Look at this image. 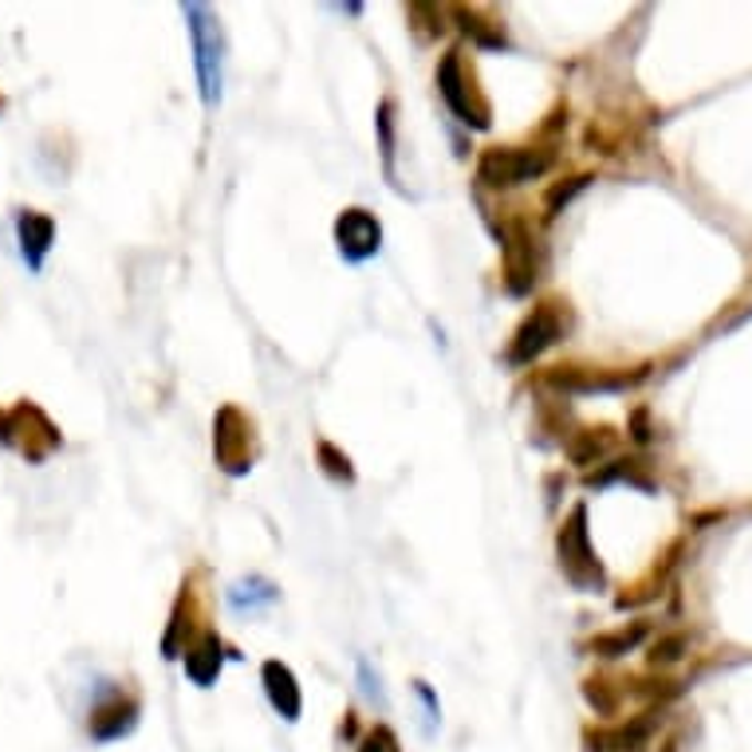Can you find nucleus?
<instances>
[{
    "label": "nucleus",
    "instance_id": "obj_6",
    "mask_svg": "<svg viewBox=\"0 0 752 752\" xmlns=\"http://www.w3.org/2000/svg\"><path fill=\"white\" fill-rule=\"evenodd\" d=\"M564 335V315H560V304H540L529 320L520 323L516 340L509 347V363H532L536 355H544L555 340Z\"/></svg>",
    "mask_w": 752,
    "mask_h": 752
},
{
    "label": "nucleus",
    "instance_id": "obj_11",
    "mask_svg": "<svg viewBox=\"0 0 752 752\" xmlns=\"http://www.w3.org/2000/svg\"><path fill=\"white\" fill-rule=\"evenodd\" d=\"M135 717H138V706L130 698L103 701V706L91 709V737H95V741H115V737L135 729Z\"/></svg>",
    "mask_w": 752,
    "mask_h": 752
},
{
    "label": "nucleus",
    "instance_id": "obj_16",
    "mask_svg": "<svg viewBox=\"0 0 752 752\" xmlns=\"http://www.w3.org/2000/svg\"><path fill=\"white\" fill-rule=\"evenodd\" d=\"M358 752H398V737L390 733V729H375V733L367 737V744Z\"/></svg>",
    "mask_w": 752,
    "mask_h": 752
},
{
    "label": "nucleus",
    "instance_id": "obj_12",
    "mask_svg": "<svg viewBox=\"0 0 752 752\" xmlns=\"http://www.w3.org/2000/svg\"><path fill=\"white\" fill-rule=\"evenodd\" d=\"M264 690H269V701L276 706V713L284 717V721H296L300 717V686L296 678H292V670H288L284 662H264Z\"/></svg>",
    "mask_w": 752,
    "mask_h": 752
},
{
    "label": "nucleus",
    "instance_id": "obj_4",
    "mask_svg": "<svg viewBox=\"0 0 752 752\" xmlns=\"http://www.w3.org/2000/svg\"><path fill=\"white\" fill-rule=\"evenodd\" d=\"M438 91H441V100L449 103V111H453L461 123L477 126V130H484V126H489V107H484V100L473 91V75L466 72L461 52H449L446 60H441Z\"/></svg>",
    "mask_w": 752,
    "mask_h": 752
},
{
    "label": "nucleus",
    "instance_id": "obj_8",
    "mask_svg": "<svg viewBox=\"0 0 752 752\" xmlns=\"http://www.w3.org/2000/svg\"><path fill=\"white\" fill-rule=\"evenodd\" d=\"M249 434H252V426L241 418V410H233V406L221 410V418H217V426H213V449L229 473H244V469H249V457L241 453Z\"/></svg>",
    "mask_w": 752,
    "mask_h": 752
},
{
    "label": "nucleus",
    "instance_id": "obj_5",
    "mask_svg": "<svg viewBox=\"0 0 752 752\" xmlns=\"http://www.w3.org/2000/svg\"><path fill=\"white\" fill-rule=\"evenodd\" d=\"M547 166H552V154L547 150H516V146H504V150H489L481 158V181H489V186H516V181L540 178Z\"/></svg>",
    "mask_w": 752,
    "mask_h": 752
},
{
    "label": "nucleus",
    "instance_id": "obj_3",
    "mask_svg": "<svg viewBox=\"0 0 752 752\" xmlns=\"http://www.w3.org/2000/svg\"><path fill=\"white\" fill-rule=\"evenodd\" d=\"M560 567L579 592H592L603 583V567L595 560L592 544H587V512L575 509L572 520L560 529Z\"/></svg>",
    "mask_w": 752,
    "mask_h": 752
},
{
    "label": "nucleus",
    "instance_id": "obj_9",
    "mask_svg": "<svg viewBox=\"0 0 752 752\" xmlns=\"http://www.w3.org/2000/svg\"><path fill=\"white\" fill-rule=\"evenodd\" d=\"M17 237H20V252H24L28 269H40L52 249L55 237V221L48 213H36V209H20L17 217Z\"/></svg>",
    "mask_w": 752,
    "mask_h": 752
},
{
    "label": "nucleus",
    "instance_id": "obj_1",
    "mask_svg": "<svg viewBox=\"0 0 752 752\" xmlns=\"http://www.w3.org/2000/svg\"><path fill=\"white\" fill-rule=\"evenodd\" d=\"M0 446H17L28 461H44L60 446V430L44 418L40 406L20 403L17 410L0 414Z\"/></svg>",
    "mask_w": 752,
    "mask_h": 752
},
{
    "label": "nucleus",
    "instance_id": "obj_2",
    "mask_svg": "<svg viewBox=\"0 0 752 752\" xmlns=\"http://www.w3.org/2000/svg\"><path fill=\"white\" fill-rule=\"evenodd\" d=\"M189 32H194V48H198V75H201V100H221V28H217L213 12L206 4H186Z\"/></svg>",
    "mask_w": 752,
    "mask_h": 752
},
{
    "label": "nucleus",
    "instance_id": "obj_17",
    "mask_svg": "<svg viewBox=\"0 0 752 752\" xmlns=\"http://www.w3.org/2000/svg\"><path fill=\"white\" fill-rule=\"evenodd\" d=\"M681 646H686V638H681V635H673V638H666V643H658V646H654V662H678Z\"/></svg>",
    "mask_w": 752,
    "mask_h": 752
},
{
    "label": "nucleus",
    "instance_id": "obj_10",
    "mask_svg": "<svg viewBox=\"0 0 752 752\" xmlns=\"http://www.w3.org/2000/svg\"><path fill=\"white\" fill-rule=\"evenodd\" d=\"M504 276H509V292H529L536 280V252L524 229H512L509 244H504Z\"/></svg>",
    "mask_w": 752,
    "mask_h": 752
},
{
    "label": "nucleus",
    "instance_id": "obj_15",
    "mask_svg": "<svg viewBox=\"0 0 752 752\" xmlns=\"http://www.w3.org/2000/svg\"><path fill=\"white\" fill-rule=\"evenodd\" d=\"M607 446H610V430H587L579 441H572V449H567V453H572L579 466H587V461H592V457H599Z\"/></svg>",
    "mask_w": 752,
    "mask_h": 752
},
{
    "label": "nucleus",
    "instance_id": "obj_19",
    "mask_svg": "<svg viewBox=\"0 0 752 752\" xmlns=\"http://www.w3.org/2000/svg\"><path fill=\"white\" fill-rule=\"evenodd\" d=\"M583 186H587V178H575L572 186L552 189V198H547V209H555V206H560V201H567V198H572V194H575V189H583Z\"/></svg>",
    "mask_w": 752,
    "mask_h": 752
},
{
    "label": "nucleus",
    "instance_id": "obj_13",
    "mask_svg": "<svg viewBox=\"0 0 752 752\" xmlns=\"http://www.w3.org/2000/svg\"><path fill=\"white\" fill-rule=\"evenodd\" d=\"M217 670H221V643H217V635H206L186 654V673L198 681V686H209V681L217 678Z\"/></svg>",
    "mask_w": 752,
    "mask_h": 752
},
{
    "label": "nucleus",
    "instance_id": "obj_18",
    "mask_svg": "<svg viewBox=\"0 0 752 752\" xmlns=\"http://www.w3.org/2000/svg\"><path fill=\"white\" fill-rule=\"evenodd\" d=\"M320 457H323V461H332V466H327V473H332V477H343V481H351L347 457H340L332 446H320Z\"/></svg>",
    "mask_w": 752,
    "mask_h": 752
},
{
    "label": "nucleus",
    "instance_id": "obj_14",
    "mask_svg": "<svg viewBox=\"0 0 752 752\" xmlns=\"http://www.w3.org/2000/svg\"><path fill=\"white\" fill-rule=\"evenodd\" d=\"M638 638H643V627H630V630H615V635H603L592 643L595 654H603V658H618V654H627L638 646Z\"/></svg>",
    "mask_w": 752,
    "mask_h": 752
},
{
    "label": "nucleus",
    "instance_id": "obj_7",
    "mask_svg": "<svg viewBox=\"0 0 752 752\" xmlns=\"http://www.w3.org/2000/svg\"><path fill=\"white\" fill-rule=\"evenodd\" d=\"M335 241H340V252L347 260H367L375 257L378 244H383V229H378V221L367 209H347V213L335 221Z\"/></svg>",
    "mask_w": 752,
    "mask_h": 752
}]
</instances>
